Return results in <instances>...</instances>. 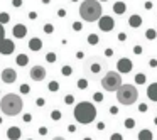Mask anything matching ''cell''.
Segmentation results:
<instances>
[{
    "label": "cell",
    "instance_id": "obj_1",
    "mask_svg": "<svg viewBox=\"0 0 157 140\" xmlns=\"http://www.w3.org/2000/svg\"><path fill=\"white\" fill-rule=\"evenodd\" d=\"M24 108V100L15 93H7L0 100V111L7 117H17Z\"/></svg>",
    "mask_w": 157,
    "mask_h": 140
},
{
    "label": "cell",
    "instance_id": "obj_2",
    "mask_svg": "<svg viewBox=\"0 0 157 140\" xmlns=\"http://www.w3.org/2000/svg\"><path fill=\"white\" fill-rule=\"evenodd\" d=\"M102 5L98 0H83L80 5V17L86 22H96L102 17Z\"/></svg>",
    "mask_w": 157,
    "mask_h": 140
},
{
    "label": "cell",
    "instance_id": "obj_3",
    "mask_svg": "<svg viewBox=\"0 0 157 140\" xmlns=\"http://www.w3.org/2000/svg\"><path fill=\"white\" fill-rule=\"evenodd\" d=\"M74 118L76 122L83 123V125H88L91 123L95 118H96V108L93 103L90 101H81L74 106Z\"/></svg>",
    "mask_w": 157,
    "mask_h": 140
},
{
    "label": "cell",
    "instance_id": "obj_4",
    "mask_svg": "<svg viewBox=\"0 0 157 140\" xmlns=\"http://www.w3.org/2000/svg\"><path fill=\"white\" fill-rule=\"evenodd\" d=\"M115 93H117L118 103L120 105H125V106L134 105L139 100V89H137V86H134V85H122Z\"/></svg>",
    "mask_w": 157,
    "mask_h": 140
},
{
    "label": "cell",
    "instance_id": "obj_5",
    "mask_svg": "<svg viewBox=\"0 0 157 140\" xmlns=\"http://www.w3.org/2000/svg\"><path fill=\"white\" fill-rule=\"evenodd\" d=\"M120 86H122V74L117 73V71H108L103 78H102V88H103L105 91L113 93V91H117Z\"/></svg>",
    "mask_w": 157,
    "mask_h": 140
},
{
    "label": "cell",
    "instance_id": "obj_6",
    "mask_svg": "<svg viewBox=\"0 0 157 140\" xmlns=\"http://www.w3.org/2000/svg\"><path fill=\"white\" fill-rule=\"evenodd\" d=\"M46 68L44 66H41V64H35V66H32L31 68V71H29V76L32 78V81H42V79H46Z\"/></svg>",
    "mask_w": 157,
    "mask_h": 140
},
{
    "label": "cell",
    "instance_id": "obj_7",
    "mask_svg": "<svg viewBox=\"0 0 157 140\" xmlns=\"http://www.w3.org/2000/svg\"><path fill=\"white\" fill-rule=\"evenodd\" d=\"M85 68H86L88 73H91V74H98V73H102V69H103V63H102L98 57H91V59L86 61Z\"/></svg>",
    "mask_w": 157,
    "mask_h": 140
},
{
    "label": "cell",
    "instance_id": "obj_8",
    "mask_svg": "<svg viewBox=\"0 0 157 140\" xmlns=\"http://www.w3.org/2000/svg\"><path fill=\"white\" fill-rule=\"evenodd\" d=\"M98 27L103 31V32H110L113 27H115V20L110 17V15H102L98 19Z\"/></svg>",
    "mask_w": 157,
    "mask_h": 140
},
{
    "label": "cell",
    "instance_id": "obj_9",
    "mask_svg": "<svg viewBox=\"0 0 157 140\" xmlns=\"http://www.w3.org/2000/svg\"><path fill=\"white\" fill-rule=\"evenodd\" d=\"M0 78H2L3 83L12 85V83H15V79H17V73H15V69H12V68H5V69L0 73Z\"/></svg>",
    "mask_w": 157,
    "mask_h": 140
},
{
    "label": "cell",
    "instance_id": "obj_10",
    "mask_svg": "<svg viewBox=\"0 0 157 140\" xmlns=\"http://www.w3.org/2000/svg\"><path fill=\"white\" fill-rule=\"evenodd\" d=\"M134 68V64H132V61L128 59V57H122V59H118V63H117V73H120V74H127V73H130Z\"/></svg>",
    "mask_w": 157,
    "mask_h": 140
},
{
    "label": "cell",
    "instance_id": "obj_11",
    "mask_svg": "<svg viewBox=\"0 0 157 140\" xmlns=\"http://www.w3.org/2000/svg\"><path fill=\"white\" fill-rule=\"evenodd\" d=\"M15 51V46H14V41H10V39H3L2 42H0V54L2 56H9V54H12Z\"/></svg>",
    "mask_w": 157,
    "mask_h": 140
},
{
    "label": "cell",
    "instance_id": "obj_12",
    "mask_svg": "<svg viewBox=\"0 0 157 140\" xmlns=\"http://www.w3.org/2000/svg\"><path fill=\"white\" fill-rule=\"evenodd\" d=\"M12 35H14L15 39H24V37L27 35V27H25L24 24H15L14 29H12Z\"/></svg>",
    "mask_w": 157,
    "mask_h": 140
},
{
    "label": "cell",
    "instance_id": "obj_13",
    "mask_svg": "<svg viewBox=\"0 0 157 140\" xmlns=\"http://www.w3.org/2000/svg\"><path fill=\"white\" fill-rule=\"evenodd\" d=\"M27 46H29V49H31V51L37 53V51H41V49H42V41H41L39 37H32V39L27 42Z\"/></svg>",
    "mask_w": 157,
    "mask_h": 140
},
{
    "label": "cell",
    "instance_id": "obj_14",
    "mask_svg": "<svg viewBox=\"0 0 157 140\" xmlns=\"http://www.w3.org/2000/svg\"><path fill=\"white\" fill-rule=\"evenodd\" d=\"M20 135H22V132H20L19 127H10V128L7 130V137H9V140H19Z\"/></svg>",
    "mask_w": 157,
    "mask_h": 140
},
{
    "label": "cell",
    "instance_id": "obj_15",
    "mask_svg": "<svg viewBox=\"0 0 157 140\" xmlns=\"http://www.w3.org/2000/svg\"><path fill=\"white\" fill-rule=\"evenodd\" d=\"M125 10H127V5H125V2H115L113 3V12L117 14V15H122V14H125Z\"/></svg>",
    "mask_w": 157,
    "mask_h": 140
},
{
    "label": "cell",
    "instance_id": "obj_16",
    "mask_svg": "<svg viewBox=\"0 0 157 140\" xmlns=\"http://www.w3.org/2000/svg\"><path fill=\"white\" fill-rule=\"evenodd\" d=\"M128 25H130V27H134V29L140 27V25H142V17H140V15H137V14L130 15V19H128Z\"/></svg>",
    "mask_w": 157,
    "mask_h": 140
},
{
    "label": "cell",
    "instance_id": "obj_17",
    "mask_svg": "<svg viewBox=\"0 0 157 140\" xmlns=\"http://www.w3.org/2000/svg\"><path fill=\"white\" fill-rule=\"evenodd\" d=\"M147 96H149V100L157 101V83H152L150 86L147 88Z\"/></svg>",
    "mask_w": 157,
    "mask_h": 140
},
{
    "label": "cell",
    "instance_id": "obj_18",
    "mask_svg": "<svg viewBox=\"0 0 157 140\" xmlns=\"http://www.w3.org/2000/svg\"><path fill=\"white\" fill-rule=\"evenodd\" d=\"M139 140H154V133H152L150 130L144 128V130L139 132Z\"/></svg>",
    "mask_w": 157,
    "mask_h": 140
},
{
    "label": "cell",
    "instance_id": "obj_19",
    "mask_svg": "<svg viewBox=\"0 0 157 140\" xmlns=\"http://www.w3.org/2000/svg\"><path fill=\"white\" fill-rule=\"evenodd\" d=\"M15 63H17V66H27L29 64V56L27 54H19L15 57Z\"/></svg>",
    "mask_w": 157,
    "mask_h": 140
},
{
    "label": "cell",
    "instance_id": "obj_20",
    "mask_svg": "<svg viewBox=\"0 0 157 140\" xmlns=\"http://www.w3.org/2000/svg\"><path fill=\"white\" fill-rule=\"evenodd\" d=\"M145 37L150 39V41H154V39L157 37V32L154 31V29H147V31H145Z\"/></svg>",
    "mask_w": 157,
    "mask_h": 140
},
{
    "label": "cell",
    "instance_id": "obj_21",
    "mask_svg": "<svg viewBox=\"0 0 157 140\" xmlns=\"http://www.w3.org/2000/svg\"><path fill=\"white\" fill-rule=\"evenodd\" d=\"M10 20V15L7 14V12H0V24L3 25V24H7Z\"/></svg>",
    "mask_w": 157,
    "mask_h": 140
},
{
    "label": "cell",
    "instance_id": "obj_22",
    "mask_svg": "<svg viewBox=\"0 0 157 140\" xmlns=\"http://www.w3.org/2000/svg\"><path fill=\"white\" fill-rule=\"evenodd\" d=\"M98 41H100V39H98V35L96 34H90L88 35V42H90V44L95 46V44H98Z\"/></svg>",
    "mask_w": 157,
    "mask_h": 140
},
{
    "label": "cell",
    "instance_id": "obj_23",
    "mask_svg": "<svg viewBox=\"0 0 157 140\" xmlns=\"http://www.w3.org/2000/svg\"><path fill=\"white\" fill-rule=\"evenodd\" d=\"M78 88H80V89H86V88H88V81L85 79V78L78 79Z\"/></svg>",
    "mask_w": 157,
    "mask_h": 140
},
{
    "label": "cell",
    "instance_id": "obj_24",
    "mask_svg": "<svg viewBox=\"0 0 157 140\" xmlns=\"http://www.w3.org/2000/svg\"><path fill=\"white\" fill-rule=\"evenodd\" d=\"M44 32L46 34H52L54 32V25L52 24H44Z\"/></svg>",
    "mask_w": 157,
    "mask_h": 140
},
{
    "label": "cell",
    "instance_id": "obj_25",
    "mask_svg": "<svg viewBox=\"0 0 157 140\" xmlns=\"http://www.w3.org/2000/svg\"><path fill=\"white\" fill-rule=\"evenodd\" d=\"M135 83L137 85H144L145 83V74H137L135 76Z\"/></svg>",
    "mask_w": 157,
    "mask_h": 140
},
{
    "label": "cell",
    "instance_id": "obj_26",
    "mask_svg": "<svg viewBox=\"0 0 157 140\" xmlns=\"http://www.w3.org/2000/svg\"><path fill=\"white\" fill-rule=\"evenodd\" d=\"M135 127V120L134 118H127L125 120V128H134Z\"/></svg>",
    "mask_w": 157,
    "mask_h": 140
},
{
    "label": "cell",
    "instance_id": "obj_27",
    "mask_svg": "<svg viewBox=\"0 0 157 140\" xmlns=\"http://www.w3.org/2000/svg\"><path fill=\"white\" fill-rule=\"evenodd\" d=\"M63 74H64V76H71V74H73V68H71V66H63Z\"/></svg>",
    "mask_w": 157,
    "mask_h": 140
},
{
    "label": "cell",
    "instance_id": "obj_28",
    "mask_svg": "<svg viewBox=\"0 0 157 140\" xmlns=\"http://www.w3.org/2000/svg\"><path fill=\"white\" fill-rule=\"evenodd\" d=\"M46 59H47V63H56V53H47Z\"/></svg>",
    "mask_w": 157,
    "mask_h": 140
},
{
    "label": "cell",
    "instance_id": "obj_29",
    "mask_svg": "<svg viewBox=\"0 0 157 140\" xmlns=\"http://www.w3.org/2000/svg\"><path fill=\"white\" fill-rule=\"evenodd\" d=\"M59 89V83L57 81H51L49 83V91H57Z\"/></svg>",
    "mask_w": 157,
    "mask_h": 140
},
{
    "label": "cell",
    "instance_id": "obj_30",
    "mask_svg": "<svg viewBox=\"0 0 157 140\" xmlns=\"http://www.w3.org/2000/svg\"><path fill=\"white\" fill-rule=\"evenodd\" d=\"M51 117H52V120H61V111L59 110H54Z\"/></svg>",
    "mask_w": 157,
    "mask_h": 140
},
{
    "label": "cell",
    "instance_id": "obj_31",
    "mask_svg": "<svg viewBox=\"0 0 157 140\" xmlns=\"http://www.w3.org/2000/svg\"><path fill=\"white\" fill-rule=\"evenodd\" d=\"M93 100L100 103V101H103V95H102V93H95V95H93Z\"/></svg>",
    "mask_w": 157,
    "mask_h": 140
},
{
    "label": "cell",
    "instance_id": "obj_32",
    "mask_svg": "<svg viewBox=\"0 0 157 140\" xmlns=\"http://www.w3.org/2000/svg\"><path fill=\"white\" fill-rule=\"evenodd\" d=\"M73 101H74V96H73V95H66V98H64V103H66V105H71Z\"/></svg>",
    "mask_w": 157,
    "mask_h": 140
},
{
    "label": "cell",
    "instance_id": "obj_33",
    "mask_svg": "<svg viewBox=\"0 0 157 140\" xmlns=\"http://www.w3.org/2000/svg\"><path fill=\"white\" fill-rule=\"evenodd\" d=\"M110 140H123V137H122V133H112Z\"/></svg>",
    "mask_w": 157,
    "mask_h": 140
},
{
    "label": "cell",
    "instance_id": "obj_34",
    "mask_svg": "<svg viewBox=\"0 0 157 140\" xmlns=\"http://www.w3.org/2000/svg\"><path fill=\"white\" fill-rule=\"evenodd\" d=\"M3 39H5V31H3V25L0 24V42H2Z\"/></svg>",
    "mask_w": 157,
    "mask_h": 140
},
{
    "label": "cell",
    "instance_id": "obj_35",
    "mask_svg": "<svg viewBox=\"0 0 157 140\" xmlns=\"http://www.w3.org/2000/svg\"><path fill=\"white\" fill-rule=\"evenodd\" d=\"M12 7H22V0H12Z\"/></svg>",
    "mask_w": 157,
    "mask_h": 140
},
{
    "label": "cell",
    "instance_id": "obj_36",
    "mask_svg": "<svg viewBox=\"0 0 157 140\" xmlns=\"http://www.w3.org/2000/svg\"><path fill=\"white\" fill-rule=\"evenodd\" d=\"M144 7H145V10H152L154 3H152V2H145V3H144Z\"/></svg>",
    "mask_w": 157,
    "mask_h": 140
},
{
    "label": "cell",
    "instance_id": "obj_37",
    "mask_svg": "<svg viewBox=\"0 0 157 140\" xmlns=\"http://www.w3.org/2000/svg\"><path fill=\"white\" fill-rule=\"evenodd\" d=\"M73 29H74V31H81V24H80V22H74V24H73Z\"/></svg>",
    "mask_w": 157,
    "mask_h": 140
},
{
    "label": "cell",
    "instance_id": "obj_38",
    "mask_svg": "<svg viewBox=\"0 0 157 140\" xmlns=\"http://www.w3.org/2000/svg\"><path fill=\"white\" fill-rule=\"evenodd\" d=\"M20 91H22V93H29V86H27V85H22V86H20Z\"/></svg>",
    "mask_w": 157,
    "mask_h": 140
},
{
    "label": "cell",
    "instance_id": "obj_39",
    "mask_svg": "<svg viewBox=\"0 0 157 140\" xmlns=\"http://www.w3.org/2000/svg\"><path fill=\"white\" fill-rule=\"evenodd\" d=\"M110 113H112V115H117V113H118V108H117V106H112V108H110Z\"/></svg>",
    "mask_w": 157,
    "mask_h": 140
},
{
    "label": "cell",
    "instance_id": "obj_40",
    "mask_svg": "<svg viewBox=\"0 0 157 140\" xmlns=\"http://www.w3.org/2000/svg\"><path fill=\"white\" fill-rule=\"evenodd\" d=\"M35 17H37V12H29V19L31 20H35Z\"/></svg>",
    "mask_w": 157,
    "mask_h": 140
},
{
    "label": "cell",
    "instance_id": "obj_41",
    "mask_svg": "<svg viewBox=\"0 0 157 140\" xmlns=\"http://www.w3.org/2000/svg\"><path fill=\"white\" fill-rule=\"evenodd\" d=\"M134 53L135 54H142V47H140V46H135V47H134Z\"/></svg>",
    "mask_w": 157,
    "mask_h": 140
},
{
    "label": "cell",
    "instance_id": "obj_42",
    "mask_svg": "<svg viewBox=\"0 0 157 140\" xmlns=\"http://www.w3.org/2000/svg\"><path fill=\"white\" fill-rule=\"evenodd\" d=\"M57 15H59V17H64V15H66V10H64V9L57 10Z\"/></svg>",
    "mask_w": 157,
    "mask_h": 140
},
{
    "label": "cell",
    "instance_id": "obj_43",
    "mask_svg": "<svg viewBox=\"0 0 157 140\" xmlns=\"http://www.w3.org/2000/svg\"><path fill=\"white\" fill-rule=\"evenodd\" d=\"M139 110H140V111H147V105H145V103L139 105Z\"/></svg>",
    "mask_w": 157,
    "mask_h": 140
},
{
    "label": "cell",
    "instance_id": "obj_44",
    "mask_svg": "<svg viewBox=\"0 0 157 140\" xmlns=\"http://www.w3.org/2000/svg\"><path fill=\"white\" fill-rule=\"evenodd\" d=\"M149 64H150V68H156V66H157V61H156V59H150V63H149Z\"/></svg>",
    "mask_w": 157,
    "mask_h": 140
},
{
    "label": "cell",
    "instance_id": "obj_45",
    "mask_svg": "<svg viewBox=\"0 0 157 140\" xmlns=\"http://www.w3.org/2000/svg\"><path fill=\"white\" fill-rule=\"evenodd\" d=\"M125 39H127V34H118V41H125Z\"/></svg>",
    "mask_w": 157,
    "mask_h": 140
},
{
    "label": "cell",
    "instance_id": "obj_46",
    "mask_svg": "<svg viewBox=\"0 0 157 140\" xmlns=\"http://www.w3.org/2000/svg\"><path fill=\"white\" fill-rule=\"evenodd\" d=\"M68 130L73 133V132H76V127H74V125H69V127H68Z\"/></svg>",
    "mask_w": 157,
    "mask_h": 140
},
{
    "label": "cell",
    "instance_id": "obj_47",
    "mask_svg": "<svg viewBox=\"0 0 157 140\" xmlns=\"http://www.w3.org/2000/svg\"><path fill=\"white\" fill-rule=\"evenodd\" d=\"M112 54H113V49H106L105 51V56H112Z\"/></svg>",
    "mask_w": 157,
    "mask_h": 140
},
{
    "label": "cell",
    "instance_id": "obj_48",
    "mask_svg": "<svg viewBox=\"0 0 157 140\" xmlns=\"http://www.w3.org/2000/svg\"><path fill=\"white\" fill-rule=\"evenodd\" d=\"M37 105L42 106V105H44V100H42V98H37Z\"/></svg>",
    "mask_w": 157,
    "mask_h": 140
},
{
    "label": "cell",
    "instance_id": "obj_49",
    "mask_svg": "<svg viewBox=\"0 0 157 140\" xmlns=\"http://www.w3.org/2000/svg\"><path fill=\"white\" fill-rule=\"evenodd\" d=\"M96 128H98V130H103V128H105V123H102V122H100V123H98V127H96Z\"/></svg>",
    "mask_w": 157,
    "mask_h": 140
},
{
    "label": "cell",
    "instance_id": "obj_50",
    "mask_svg": "<svg viewBox=\"0 0 157 140\" xmlns=\"http://www.w3.org/2000/svg\"><path fill=\"white\" fill-rule=\"evenodd\" d=\"M52 140H66V139H64V137H61V135H56Z\"/></svg>",
    "mask_w": 157,
    "mask_h": 140
},
{
    "label": "cell",
    "instance_id": "obj_51",
    "mask_svg": "<svg viewBox=\"0 0 157 140\" xmlns=\"http://www.w3.org/2000/svg\"><path fill=\"white\" fill-rule=\"evenodd\" d=\"M39 133H41V135H44V133H47V130H46V128H41V130H39Z\"/></svg>",
    "mask_w": 157,
    "mask_h": 140
},
{
    "label": "cell",
    "instance_id": "obj_52",
    "mask_svg": "<svg viewBox=\"0 0 157 140\" xmlns=\"http://www.w3.org/2000/svg\"><path fill=\"white\" fill-rule=\"evenodd\" d=\"M42 2H44V3H49V2H51V0H42Z\"/></svg>",
    "mask_w": 157,
    "mask_h": 140
},
{
    "label": "cell",
    "instance_id": "obj_53",
    "mask_svg": "<svg viewBox=\"0 0 157 140\" xmlns=\"http://www.w3.org/2000/svg\"><path fill=\"white\" fill-rule=\"evenodd\" d=\"M154 123H156V125H157V117H156V118H154Z\"/></svg>",
    "mask_w": 157,
    "mask_h": 140
},
{
    "label": "cell",
    "instance_id": "obj_54",
    "mask_svg": "<svg viewBox=\"0 0 157 140\" xmlns=\"http://www.w3.org/2000/svg\"><path fill=\"white\" fill-rule=\"evenodd\" d=\"M83 140H91V139H90V137H86V139H83Z\"/></svg>",
    "mask_w": 157,
    "mask_h": 140
},
{
    "label": "cell",
    "instance_id": "obj_55",
    "mask_svg": "<svg viewBox=\"0 0 157 140\" xmlns=\"http://www.w3.org/2000/svg\"><path fill=\"white\" fill-rule=\"evenodd\" d=\"M98 2H108V0H98Z\"/></svg>",
    "mask_w": 157,
    "mask_h": 140
},
{
    "label": "cell",
    "instance_id": "obj_56",
    "mask_svg": "<svg viewBox=\"0 0 157 140\" xmlns=\"http://www.w3.org/2000/svg\"><path fill=\"white\" fill-rule=\"evenodd\" d=\"M73 2H78V0H73Z\"/></svg>",
    "mask_w": 157,
    "mask_h": 140
},
{
    "label": "cell",
    "instance_id": "obj_57",
    "mask_svg": "<svg viewBox=\"0 0 157 140\" xmlns=\"http://www.w3.org/2000/svg\"><path fill=\"white\" fill-rule=\"evenodd\" d=\"M29 140H32V139H29Z\"/></svg>",
    "mask_w": 157,
    "mask_h": 140
}]
</instances>
